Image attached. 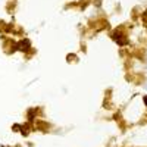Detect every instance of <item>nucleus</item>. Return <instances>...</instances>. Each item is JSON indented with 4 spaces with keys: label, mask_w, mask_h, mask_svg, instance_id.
<instances>
[{
    "label": "nucleus",
    "mask_w": 147,
    "mask_h": 147,
    "mask_svg": "<svg viewBox=\"0 0 147 147\" xmlns=\"http://www.w3.org/2000/svg\"><path fill=\"white\" fill-rule=\"evenodd\" d=\"M124 38H125V37L122 35V34L119 35V32H115V34H113V40H115L118 44H122V46H124V44L127 43V40H124Z\"/></svg>",
    "instance_id": "nucleus-1"
},
{
    "label": "nucleus",
    "mask_w": 147,
    "mask_h": 147,
    "mask_svg": "<svg viewBox=\"0 0 147 147\" xmlns=\"http://www.w3.org/2000/svg\"><path fill=\"white\" fill-rule=\"evenodd\" d=\"M28 47H30V41H28V40H22V41L18 44V49H19V50H22V52H25Z\"/></svg>",
    "instance_id": "nucleus-2"
},
{
    "label": "nucleus",
    "mask_w": 147,
    "mask_h": 147,
    "mask_svg": "<svg viewBox=\"0 0 147 147\" xmlns=\"http://www.w3.org/2000/svg\"><path fill=\"white\" fill-rule=\"evenodd\" d=\"M143 102H144V105L147 106V96H144V97H143Z\"/></svg>",
    "instance_id": "nucleus-3"
}]
</instances>
